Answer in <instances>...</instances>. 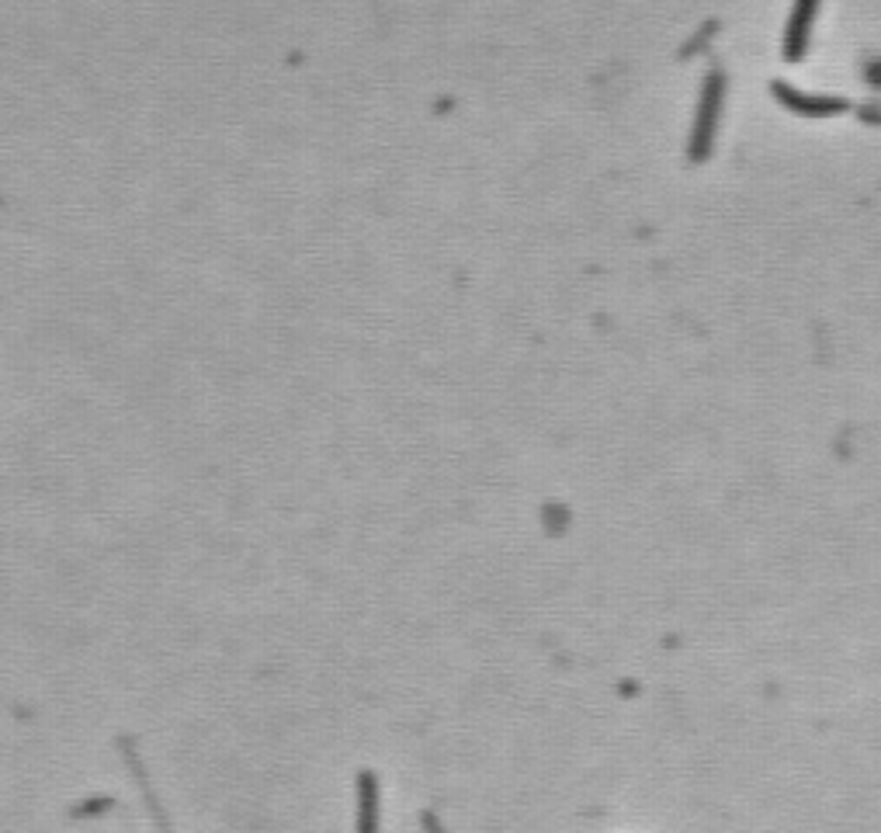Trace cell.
<instances>
[{
  "label": "cell",
  "instance_id": "6da1fadb",
  "mask_svg": "<svg viewBox=\"0 0 881 833\" xmlns=\"http://www.w3.org/2000/svg\"><path fill=\"white\" fill-rule=\"evenodd\" d=\"M719 101H722V73L711 70L705 77V88L698 98V118L695 129H690V157H705L708 139L716 133V118H719Z\"/></svg>",
  "mask_w": 881,
  "mask_h": 833
},
{
  "label": "cell",
  "instance_id": "7a4b0ae2",
  "mask_svg": "<svg viewBox=\"0 0 881 833\" xmlns=\"http://www.w3.org/2000/svg\"><path fill=\"white\" fill-rule=\"evenodd\" d=\"M815 4H809V0H802V4H794L791 8V18H788V32H785V53L794 59L802 53L805 46V32H809V18H812Z\"/></svg>",
  "mask_w": 881,
  "mask_h": 833
}]
</instances>
